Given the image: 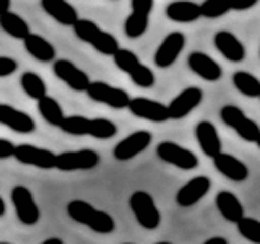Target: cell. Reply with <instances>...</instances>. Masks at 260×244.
<instances>
[{
  "label": "cell",
  "instance_id": "cell-39",
  "mask_svg": "<svg viewBox=\"0 0 260 244\" xmlns=\"http://www.w3.org/2000/svg\"><path fill=\"white\" fill-rule=\"evenodd\" d=\"M228 239L221 238V236H213V238H208L205 239V244H226Z\"/></svg>",
  "mask_w": 260,
  "mask_h": 244
},
{
  "label": "cell",
  "instance_id": "cell-34",
  "mask_svg": "<svg viewBox=\"0 0 260 244\" xmlns=\"http://www.w3.org/2000/svg\"><path fill=\"white\" fill-rule=\"evenodd\" d=\"M200 8L202 16H205V18H219V16L231 12L230 0H203Z\"/></svg>",
  "mask_w": 260,
  "mask_h": 244
},
{
  "label": "cell",
  "instance_id": "cell-36",
  "mask_svg": "<svg viewBox=\"0 0 260 244\" xmlns=\"http://www.w3.org/2000/svg\"><path fill=\"white\" fill-rule=\"evenodd\" d=\"M130 5H132L134 12H140V13H151L154 0H130Z\"/></svg>",
  "mask_w": 260,
  "mask_h": 244
},
{
  "label": "cell",
  "instance_id": "cell-42",
  "mask_svg": "<svg viewBox=\"0 0 260 244\" xmlns=\"http://www.w3.org/2000/svg\"><path fill=\"white\" fill-rule=\"evenodd\" d=\"M10 10V0H2V12Z\"/></svg>",
  "mask_w": 260,
  "mask_h": 244
},
{
  "label": "cell",
  "instance_id": "cell-3",
  "mask_svg": "<svg viewBox=\"0 0 260 244\" xmlns=\"http://www.w3.org/2000/svg\"><path fill=\"white\" fill-rule=\"evenodd\" d=\"M77 38H80L83 43L91 44L98 52L104 55H114L119 49V41L114 38L111 33L103 31L94 21L80 18L73 24Z\"/></svg>",
  "mask_w": 260,
  "mask_h": 244
},
{
  "label": "cell",
  "instance_id": "cell-2",
  "mask_svg": "<svg viewBox=\"0 0 260 244\" xmlns=\"http://www.w3.org/2000/svg\"><path fill=\"white\" fill-rule=\"evenodd\" d=\"M112 59L116 67L122 72H125L137 86L151 88L156 83V77H154L153 70L143 65L140 59H138V55L134 51H130V49L119 47L117 52L112 55Z\"/></svg>",
  "mask_w": 260,
  "mask_h": 244
},
{
  "label": "cell",
  "instance_id": "cell-30",
  "mask_svg": "<svg viewBox=\"0 0 260 244\" xmlns=\"http://www.w3.org/2000/svg\"><path fill=\"white\" fill-rule=\"evenodd\" d=\"M148 24H150V15L148 13H140V12L132 10V13L125 18L124 31L130 39H137L142 35H145L146 29H148Z\"/></svg>",
  "mask_w": 260,
  "mask_h": 244
},
{
  "label": "cell",
  "instance_id": "cell-23",
  "mask_svg": "<svg viewBox=\"0 0 260 244\" xmlns=\"http://www.w3.org/2000/svg\"><path fill=\"white\" fill-rule=\"evenodd\" d=\"M166 16L176 23H193L202 16V8L199 4L190 0H174L166 5Z\"/></svg>",
  "mask_w": 260,
  "mask_h": 244
},
{
  "label": "cell",
  "instance_id": "cell-15",
  "mask_svg": "<svg viewBox=\"0 0 260 244\" xmlns=\"http://www.w3.org/2000/svg\"><path fill=\"white\" fill-rule=\"evenodd\" d=\"M211 189V181L208 176L192 177L189 182H185L176 194V202L179 207L189 208L193 207L200 199H203Z\"/></svg>",
  "mask_w": 260,
  "mask_h": 244
},
{
  "label": "cell",
  "instance_id": "cell-10",
  "mask_svg": "<svg viewBox=\"0 0 260 244\" xmlns=\"http://www.w3.org/2000/svg\"><path fill=\"white\" fill-rule=\"evenodd\" d=\"M100 165V155L91 148L72 150L57 155V169L60 171H77V169H93Z\"/></svg>",
  "mask_w": 260,
  "mask_h": 244
},
{
  "label": "cell",
  "instance_id": "cell-37",
  "mask_svg": "<svg viewBox=\"0 0 260 244\" xmlns=\"http://www.w3.org/2000/svg\"><path fill=\"white\" fill-rule=\"evenodd\" d=\"M15 151H16V146L10 140H7V138H2V140H0V158L2 160L12 158V157H15Z\"/></svg>",
  "mask_w": 260,
  "mask_h": 244
},
{
  "label": "cell",
  "instance_id": "cell-9",
  "mask_svg": "<svg viewBox=\"0 0 260 244\" xmlns=\"http://www.w3.org/2000/svg\"><path fill=\"white\" fill-rule=\"evenodd\" d=\"M15 158L21 165H29L39 169H52L57 166V155L52 150L41 148L29 143H23L16 146Z\"/></svg>",
  "mask_w": 260,
  "mask_h": 244
},
{
  "label": "cell",
  "instance_id": "cell-27",
  "mask_svg": "<svg viewBox=\"0 0 260 244\" xmlns=\"http://www.w3.org/2000/svg\"><path fill=\"white\" fill-rule=\"evenodd\" d=\"M38 111L47 124H51L54 127H59L65 119L63 109L59 104V101L47 95L41 98V100H38Z\"/></svg>",
  "mask_w": 260,
  "mask_h": 244
},
{
  "label": "cell",
  "instance_id": "cell-25",
  "mask_svg": "<svg viewBox=\"0 0 260 244\" xmlns=\"http://www.w3.org/2000/svg\"><path fill=\"white\" fill-rule=\"evenodd\" d=\"M24 41V49L28 51L29 55L35 57L39 62H54L55 59V47L49 43V41L35 33H29V35L23 39Z\"/></svg>",
  "mask_w": 260,
  "mask_h": 244
},
{
  "label": "cell",
  "instance_id": "cell-41",
  "mask_svg": "<svg viewBox=\"0 0 260 244\" xmlns=\"http://www.w3.org/2000/svg\"><path fill=\"white\" fill-rule=\"evenodd\" d=\"M5 210H7L5 200H4V197H0V217H4V215H5Z\"/></svg>",
  "mask_w": 260,
  "mask_h": 244
},
{
  "label": "cell",
  "instance_id": "cell-35",
  "mask_svg": "<svg viewBox=\"0 0 260 244\" xmlns=\"http://www.w3.org/2000/svg\"><path fill=\"white\" fill-rule=\"evenodd\" d=\"M16 69H18V62H16L15 59H12V57H7V55L0 57V77H2V78L15 73Z\"/></svg>",
  "mask_w": 260,
  "mask_h": 244
},
{
  "label": "cell",
  "instance_id": "cell-19",
  "mask_svg": "<svg viewBox=\"0 0 260 244\" xmlns=\"http://www.w3.org/2000/svg\"><path fill=\"white\" fill-rule=\"evenodd\" d=\"M213 165L218 173H221L233 182H242L249 177V168L239 158L233 157L231 153H218L213 158Z\"/></svg>",
  "mask_w": 260,
  "mask_h": 244
},
{
  "label": "cell",
  "instance_id": "cell-13",
  "mask_svg": "<svg viewBox=\"0 0 260 244\" xmlns=\"http://www.w3.org/2000/svg\"><path fill=\"white\" fill-rule=\"evenodd\" d=\"M128 111L132 112L135 117L146 119L150 122H166L168 119H171L169 108L166 104L150 100V98H143V96L132 98L128 103Z\"/></svg>",
  "mask_w": 260,
  "mask_h": 244
},
{
  "label": "cell",
  "instance_id": "cell-11",
  "mask_svg": "<svg viewBox=\"0 0 260 244\" xmlns=\"http://www.w3.org/2000/svg\"><path fill=\"white\" fill-rule=\"evenodd\" d=\"M151 140H153V135L150 132H146V130H137V132L122 138V140L114 146L112 155H114V158L119 161H128L148 148Z\"/></svg>",
  "mask_w": 260,
  "mask_h": 244
},
{
  "label": "cell",
  "instance_id": "cell-4",
  "mask_svg": "<svg viewBox=\"0 0 260 244\" xmlns=\"http://www.w3.org/2000/svg\"><path fill=\"white\" fill-rule=\"evenodd\" d=\"M128 207L137 223L145 230H156L161 223V214L154 203L151 194L145 191H135L128 199Z\"/></svg>",
  "mask_w": 260,
  "mask_h": 244
},
{
  "label": "cell",
  "instance_id": "cell-22",
  "mask_svg": "<svg viewBox=\"0 0 260 244\" xmlns=\"http://www.w3.org/2000/svg\"><path fill=\"white\" fill-rule=\"evenodd\" d=\"M41 7L62 26H73L80 20L77 8L67 0H41Z\"/></svg>",
  "mask_w": 260,
  "mask_h": 244
},
{
  "label": "cell",
  "instance_id": "cell-16",
  "mask_svg": "<svg viewBox=\"0 0 260 244\" xmlns=\"http://www.w3.org/2000/svg\"><path fill=\"white\" fill-rule=\"evenodd\" d=\"M203 100V92L199 86H189L182 89L173 101L168 104L171 119H184L197 108Z\"/></svg>",
  "mask_w": 260,
  "mask_h": 244
},
{
  "label": "cell",
  "instance_id": "cell-32",
  "mask_svg": "<svg viewBox=\"0 0 260 244\" xmlns=\"http://www.w3.org/2000/svg\"><path fill=\"white\" fill-rule=\"evenodd\" d=\"M89 120L85 116H65L63 122L59 126V129L65 134H70V135H77V137H81V135H88L89 132Z\"/></svg>",
  "mask_w": 260,
  "mask_h": 244
},
{
  "label": "cell",
  "instance_id": "cell-33",
  "mask_svg": "<svg viewBox=\"0 0 260 244\" xmlns=\"http://www.w3.org/2000/svg\"><path fill=\"white\" fill-rule=\"evenodd\" d=\"M238 231L250 242H260V222L252 217H242L238 223Z\"/></svg>",
  "mask_w": 260,
  "mask_h": 244
},
{
  "label": "cell",
  "instance_id": "cell-7",
  "mask_svg": "<svg viewBox=\"0 0 260 244\" xmlns=\"http://www.w3.org/2000/svg\"><path fill=\"white\" fill-rule=\"evenodd\" d=\"M156 155L159 160H162L168 165H173L179 169H195L199 166V158L193 151H190L185 146L177 145L176 142H161L156 146Z\"/></svg>",
  "mask_w": 260,
  "mask_h": 244
},
{
  "label": "cell",
  "instance_id": "cell-29",
  "mask_svg": "<svg viewBox=\"0 0 260 244\" xmlns=\"http://www.w3.org/2000/svg\"><path fill=\"white\" fill-rule=\"evenodd\" d=\"M20 85L23 88V92L36 101L47 95V86L44 83V80L35 72H24L20 78Z\"/></svg>",
  "mask_w": 260,
  "mask_h": 244
},
{
  "label": "cell",
  "instance_id": "cell-6",
  "mask_svg": "<svg viewBox=\"0 0 260 244\" xmlns=\"http://www.w3.org/2000/svg\"><path fill=\"white\" fill-rule=\"evenodd\" d=\"M86 93L89 96V100L108 104L114 109L128 108V103L132 100L125 89L112 86L109 83H106V81H91V85L88 86Z\"/></svg>",
  "mask_w": 260,
  "mask_h": 244
},
{
  "label": "cell",
  "instance_id": "cell-28",
  "mask_svg": "<svg viewBox=\"0 0 260 244\" xmlns=\"http://www.w3.org/2000/svg\"><path fill=\"white\" fill-rule=\"evenodd\" d=\"M233 85L247 98H260V80L249 72L238 70L233 73Z\"/></svg>",
  "mask_w": 260,
  "mask_h": 244
},
{
  "label": "cell",
  "instance_id": "cell-26",
  "mask_svg": "<svg viewBox=\"0 0 260 244\" xmlns=\"http://www.w3.org/2000/svg\"><path fill=\"white\" fill-rule=\"evenodd\" d=\"M0 24H2V29L7 35L15 39H24L31 33L28 21L21 18L18 13L10 10L0 13Z\"/></svg>",
  "mask_w": 260,
  "mask_h": 244
},
{
  "label": "cell",
  "instance_id": "cell-24",
  "mask_svg": "<svg viewBox=\"0 0 260 244\" xmlns=\"http://www.w3.org/2000/svg\"><path fill=\"white\" fill-rule=\"evenodd\" d=\"M215 203H216L218 211L223 215L224 220H228V222L238 223L239 220L244 217V207H242L241 200L230 191L218 192Z\"/></svg>",
  "mask_w": 260,
  "mask_h": 244
},
{
  "label": "cell",
  "instance_id": "cell-38",
  "mask_svg": "<svg viewBox=\"0 0 260 244\" xmlns=\"http://www.w3.org/2000/svg\"><path fill=\"white\" fill-rule=\"evenodd\" d=\"M258 0H230L231 10L236 12H242V10H249V8L255 7Z\"/></svg>",
  "mask_w": 260,
  "mask_h": 244
},
{
  "label": "cell",
  "instance_id": "cell-17",
  "mask_svg": "<svg viewBox=\"0 0 260 244\" xmlns=\"http://www.w3.org/2000/svg\"><path fill=\"white\" fill-rule=\"evenodd\" d=\"M0 122L18 134H32L36 122L28 112L20 111L10 104H0Z\"/></svg>",
  "mask_w": 260,
  "mask_h": 244
},
{
  "label": "cell",
  "instance_id": "cell-21",
  "mask_svg": "<svg viewBox=\"0 0 260 244\" xmlns=\"http://www.w3.org/2000/svg\"><path fill=\"white\" fill-rule=\"evenodd\" d=\"M215 47L218 49L224 59L230 62H242L246 59V47L241 41L230 31H218L215 35Z\"/></svg>",
  "mask_w": 260,
  "mask_h": 244
},
{
  "label": "cell",
  "instance_id": "cell-1",
  "mask_svg": "<svg viewBox=\"0 0 260 244\" xmlns=\"http://www.w3.org/2000/svg\"><path fill=\"white\" fill-rule=\"evenodd\" d=\"M67 215L73 222L88 226L100 234H109L116 230V222L108 211L94 208L86 200H72L67 203Z\"/></svg>",
  "mask_w": 260,
  "mask_h": 244
},
{
  "label": "cell",
  "instance_id": "cell-40",
  "mask_svg": "<svg viewBox=\"0 0 260 244\" xmlns=\"http://www.w3.org/2000/svg\"><path fill=\"white\" fill-rule=\"evenodd\" d=\"M43 244H63V239H60V238H47Z\"/></svg>",
  "mask_w": 260,
  "mask_h": 244
},
{
  "label": "cell",
  "instance_id": "cell-31",
  "mask_svg": "<svg viewBox=\"0 0 260 244\" xmlns=\"http://www.w3.org/2000/svg\"><path fill=\"white\" fill-rule=\"evenodd\" d=\"M117 134V126L114 124L109 119H103V117H96L89 120V137L100 138V140H108L112 138Z\"/></svg>",
  "mask_w": 260,
  "mask_h": 244
},
{
  "label": "cell",
  "instance_id": "cell-8",
  "mask_svg": "<svg viewBox=\"0 0 260 244\" xmlns=\"http://www.w3.org/2000/svg\"><path fill=\"white\" fill-rule=\"evenodd\" d=\"M10 197H12V203L16 211V217H18V220L23 225L31 226L39 222L41 211L28 187L15 186L10 192Z\"/></svg>",
  "mask_w": 260,
  "mask_h": 244
},
{
  "label": "cell",
  "instance_id": "cell-14",
  "mask_svg": "<svg viewBox=\"0 0 260 244\" xmlns=\"http://www.w3.org/2000/svg\"><path fill=\"white\" fill-rule=\"evenodd\" d=\"M54 73L73 92H86L88 86L91 85V80L86 73L67 59H59L54 62Z\"/></svg>",
  "mask_w": 260,
  "mask_h": 244
},
{
  "label": "cell",
  "instance_id": "cell-20",
  "mask_svg": "<svg viewBox=\"0 0 260 244\" xmlns=\"http://www.w3.org/2000/svg\"><path fill=\"white\" fill-rule=\"evenodd\" d=\"M195 138L200 145V150L207 155L208 158H215L218 153H221V138L218 135V130L213 122L200 120L195 126Z\"/></svg>",
  "mask_w": 260,
  "mask_h": 244
},
{
  "label": "cell",
  "instance_id": "cell-18",
  "mask_svg": "<svg viewBox=\"0 0 260 244\" xmlns=\"http://www.w3.org/2000/svg\"><path fill=\"white\" fill-rule=\"evenodd\" d=\"M187 64H189V69L199 75L200 78L207 80V81H218L223 77V69L213 57H210L205 52L195 51L189 55L187 59Z\"/></svg>",
  "mask_w": 260,
  "mask_h": 244
},
{
  "label": "cell",
  "instance_id": "cell-43",
  "mask_svg": "<svg viewBox=\"0 0 260 244\" xmlns=\"http://www.w3.org/2000/svg\"><path fill=\"white\" fill-rule=\"evenodd\" d=\"M255 143H257V145H258V148H260V137H258V138H257V142H255Z\"/></svg>",
  "mask_w": 260,
  "mask_h": 244
},
{
  "label": "cell",
  "instance_id": "cell-5",
  "mask_svg": "<svg viewBox=\"0 0 260 244\" xmlns=\"http://www.w3.org/2000/svg\"><path fill=\"white\" fill-rule=\"evenodd\" d=\"M219 116L224 124L233 129L236 134H238L242 140L246 142H257V138L260 137V126L254 119H250L246 116L241 108L234 104H226L219 111Z\"/></svg>",
  "mask_w": 260,
  "mask_h": 244
},
{
  "label": "cell",
  "instance_id": "cell-12",
  "mask_svg": "<svg viewBox=\"0 0 260 244\" xmlns=\"http://www.w3.org/2000/svg\"><path fill=\"white\" fill-rule=\"evenodd\" d=\"M185 46V36L181 31H173L161 41V44L158 46L156 52H154V65L159 69H168L171 67L177 57L181 55L182 49Z\"/></svg>",
  "mask_w": 260,
  "mask_h": 244
}]
</instances>
